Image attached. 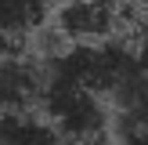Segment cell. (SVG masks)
I'll return each instance as SVG.
<instances>
[{
	"label": "cell",
	"instance_id": "52a82bcc",
	"mask_svg": "<svg viewBox=\"0 0 148 145\" xmlns=\"http://www.w3.org/2000/svg\"><path fill=\"white\" fill-rule=\"evenodd\" d=\"M11 55H22V40L11 33H0V58H11Z\"/></svg>",
	"mask_w": 148,
	"mask_h": 145
},
{
	"label": "cell",
	"instance_id": "7a4b0ae2",
	"mask_svg": "<svg viewBox=\"0 0 148 145\" xmlns=\"http://www.w3.org/2000/svg\"><path fill=\"white\" fill-rule=\"evenodd\" d=\"M123 4L108 0H65L54 7V33L65 44H105L123 33Z\"/></svg>",
	"mask_w": 148,
	"mask_h": 145
},
{
	"label": "cell",
	"instance_id": "8992f818",
	"mask_svg": "<svg viewBox=\"0 0 148 145\" xmlns=\"http://www.w3.org/2000/svg\"><path fill=\"white\" fill-rule=\"evenodd\" d=\"M119 145H148V123H141V127H134V130H123Z\"/></svg>",
	"mask_w": 148,
	"mask_h": 145
},
{
	"label": "cell",
	"instance_id": "277c9868",
	"mask_svg": "<svg viewBox=\"0 0 148 145\" xmlns=\"http://www.w3.org/2000/svg\"><path fill=\"white\" fill-rule=\"evenodd\" d=\"M0 145H69V142L36 113H7L0 116Z\"/></svg>",
	"mask_w": 148,
	"mask_h": 145
},
{
	"label": "cell",
	"instance_id": "5b68a950",
	"mask_svg": "<svg viewBox=\"0 0 148 145\" xmlns=\"http://www.w3.org/2000/svg\"><path fill=\"white\" fill-rule=\"evenodd\" d=\"M47 11H51L47 0H0V33L25 40L47 22Z\"/></svg>",
	"mask_w": 148,
	"mask_h": 145
},
{
	"label": "cell",
	"instance_id": "6da1fadb",
	"mask_svg": "<svg viewBox=\"0 0 148 145\" xmlns=\"http://www.w3.org/2000/svg\"><path fill=\"white\" fill-rule=\"evenodd\" d=\"M40 116L65 138L69 145H105L112 130V113L94 91L58 76L43 65V91H40Z\"/></svg>",
	"mask_w": 148,
	"mask_h": 145
},
{
	"label": "cell",
	"instance_id": "ba28073f",
	"mask_svg": "<svg viewBox=\"0 0 148 145\" xmlns=\"http://www.w3.org/2000/svg\"><path fill=\"white\" fill-rule=\"evenodd\" d=\"M108 4H127V0H108Z\"/></svg>",
	"mask_w": 148,
	"mask_h": 145
},
{
	"label": "cell",
	"instance_id": "3957f363",
	"mask_svg": "<svg viewBox=\"0 0 148 145\" xmlns=\"http://www.w3.org/2000/svg\"><path fill=\"white\" fill-rule=\"evenodd\" d=\"M43 91V65L22 55L0 58V116L7 113H33Z\"/></svg>",
	"mask_w": 148,
	"mask_h": 145
}]
</instances>
